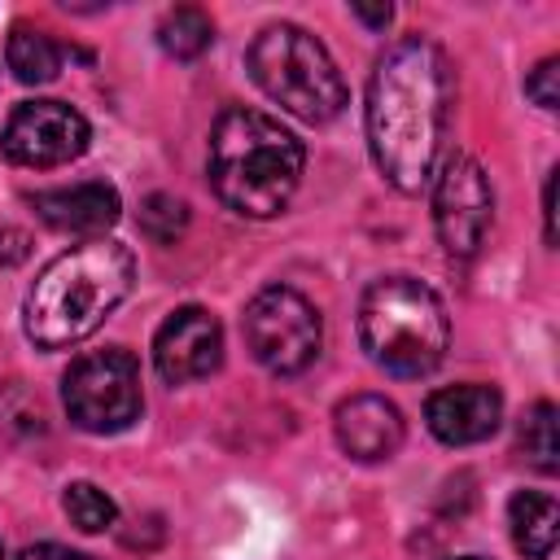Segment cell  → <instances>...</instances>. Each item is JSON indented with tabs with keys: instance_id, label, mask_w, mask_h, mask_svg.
Wrapping results in <instances>:
<instances>
[{
	"instance_id": "obj_21",
	"label": "cell",
	"mask_w": 560,
	"mask_h": 560,
	"mask_svg": "<svg viewBox=\"0 0 560 560\" xmlns=\"http://www.w3.org/2000/svg\"><path fill=\"white\" fill-rule=\"evenodd\" d=\"M556 74H560V61H556V57H542V61L529 70V79H525V96H529L534 105H542V109H556V105H560Z\"/></svg>"
},
{
	"instance_id": "obj_9",
	"label": "cell",
	"mask_w": 560,
	"mask_h": 560,
	"mask_svg": "<svg viewBox=\"0 0 560 560\" xmlns=\"http://www.w3.org/2000/svg\"><path fill=\"white\" fill-rule=\"evenodd\" d=\"M92 131H88V118L66 105V101H22L4 131H0V153L18 166H61V162H74L83 149H88Z\"/></svg>"
},
{
	"instance_id": "obj_18",
	"label": "cell",
	"mask_w": 560,
	"mask_h": 560,
	"mask_svg": "<svg viewBox=\"0 0 560 560\" xmlns=\"http://www.w3.org/2000/svg\"><path fill=\"white\" fill-rule=\"evenodd\" d=\"M61 508H66L70 525H79L83 534H101V529H109V525H114V516H118L114 499H109L105 490H96L92 481H74V486H66Z\"/></svg>"
},
{
	"instance_id": "obj_13",
	"label": "cell",
	"mask_w": 560,
	"mask_h": 560,
	"mask_svg": "<svg viewBox=\"0 0 560 560\" xmlns=\"http://www.w3.org/2000/svg\"><path fill=\"white\" fill-rule=\"evenodd\" d=\"M35 214L57 228V232H74V236H96L105 228L118 223V188L105 184V179H83V184H70V188H48V192H35L31 197Z\"/></svg>"
},
{
	"instance_id": "obj_16",
	"label": "cell",
	"mask_w": 560,
	"mask_h": 560,
	"mask_svg": "<svg viewBox=\"0 0 560 560\" xmlns=\"http://www.w3.org/2000/svg\"><path fill=\"white\" fill-rule=\"evenodd\" d=\"M158 44H162L166 57L192 61V57H201V52L214 44V22H210L206 9L179 4V9H171V13L158 22Z\"/></svg>"
},
{
	"instance_id": "obj_26",
	"label": "cell",
	"mask_w": 560,
	"mask_h": 560,
	"mask_svg": "<svg viewBox=\"0 0 560 560\" xmlns=\"http://www.w3.org/2000/svg\"><path fill=\"white\" fill-rule=\"evenodd\" d=\"M459 560H481V556H459Z\"/></svg>"
},
{
	"instance_id": "obj_14",
	"label": "cell",
	"mask_w": 560,
	"mask_h": 560,
	"mask_svg": "<svg viewBox=\"0 0 560 560\" xmlns=\"http://www.w3.org/2000/svg\"><path fill=\"white\" fill-rule=\"evenodd\" d=\"M508 525H512V542L525 560H551L560 503L542 490H516L512 503H508Z\"/></svg>"
},
{
	"instance_id": "obj_20",
	"label": "cell",
	"mask_w": 560,
	"mask_h": 560,
	"mask_svg": "<svg viewBox=\"0 0 560 560\" xmlns=\"http://www.w3.org/2000/svg\"><path fill=\"white\" fill-rule=\"evenodd\" d=\"M0 424L13 433H44V407L35 394H26L22 385H9L0 398Z\"/></svg>"
},
{
	"instance_id": "obj_15",
	"label": "cell",
	"mask_w": 560,
	"mask_h": 560,
	"mask_svg": "<svg viewBox=\"0 0 560 560\" xmlns=\"http://www.w3.org/2000/svg\"><path fill=\"white\" fill-rule=\"evenodd\" d=\"M4 61L18 83H48L61 70V44L39 26H13L4 44Z\"/></svg>"
},
{
	"instance_id": "obj_17",
	"label": "cell",
	"mask_w": 560,
	"mask_h": 560,
	"mask_svg": "<svg viewBox=\"0 0 560 560\" xmlns=\"http://www.w3.org/2000/svg\"><path fill=\"white\" fill-rule=\"evenodd\" d=\"M521 455L538 472H556L560 468V429H556V407L551 402H534L521 416Z\"/></svg>"
},
{
	"instance_id": "obj_19",
	"label": "cell",
	"mask_w": 560,
	"mask_h": 560,
	"mask_svg": "<svg viewBox=\"0 0 560 560\" xmlns=\"http://www.w3.org/2000/svg\"><path fill=\"white\" fill-rule=\"evenodd\" d=\"M184 228H188V206L179 197H171V192L144 197V206H140V232L153 245H175L184 236Z\"/></svg>"
},
{
	"instance_id": "obj_24",
	"label": "cell",
	"mask_w": 560,
	"mask_h": 560,
	"mask_svg": "<svg viewBox=\"0 0 560 560\" xmlns=\"http://www.w3.org/2000/svg\"><path fill=\"white\" fill-rule=\"evenodd\" d=\"M542 219H547V245H556V171L542 184Z\"/></svg>"
},
{
	"instance_id": "obj_25",
	"label": "cell",
	"mask_w": 560,
	"mask_h": 560,
	"mask_svg": "<svg viewBox=\"0 0 560 560\" xmlns=\"http://www.w3.org/2000/svg\"><path fill=\"white\" fill-rule=\"evenodd\" d=\"M350 13H354L359 22H368V26H385V22L394 18V9H389V4H381V9H368V4H354Z\"/></svg>"
},
{
	"instance_id": "obj_4",
	"label": "cell",
	"mask_w": 560,
	"mask_h": 560,
	"mask_svg": "<svg viewBox=\"0 0 560 560\" xmlns=\"http://www.w3.org/2000/svg\"><path fill=\"white\" fill-rule=\"evenodd\" d=\"M359 341L376 368L416 381L442 363L451 319L429 284H420L416 276H385L368 284L359 302Z\"/></svg>"
},
{
	"instance_id": "obj_5",
	"label": "cell",
	"mask_w": 560,
	"mask_h": 560,
	"mask_svg": "<svg viewBox=\"0 0 560 560\" xmlns=\"http://www.w3.org/2000/svg\"><path fill=\"white\" fill-rule=\"evenodd\" d=\"M245 66L254 83L302 122H328L346 105V83L328 48L293 22L262 26L245 52Z\"/></svg>"
},
{
	"instance_id": "obj_6",
	"label": "cell",
	"mask_w": 560,
	"mask_h": 560,
	"mask_svg": "<svg viewBox=\"0 0 560 560\" xmlns=\"http://www.w3.org/2000/svg\"><path fill=\"white\" fill-rule=\"evenodd\" d=\"M61 402L83 433H122L131 420H140L144 407L136 354L122 346H105L74 359L61 376Z\"/></svg>"
},
{
	"instance_id": "obj_2",
	"label": "cell",
	"mask_w": 560,
	"mask_h": 560,
	"mask_svg": "<svg viewBox=\"0 0 560 560\" xmlns=\"http://www.w3.org/2000/svg\"><path fill=\"white\" fill-rule=\"evenodd\" d=\"M136 262L118 241H83L57 254L26 293V337L39 350H66L92 337L131 293Z\"/></svg>"
},
{
	"instance_id": "obj_27",
	"label": "cell",
	"mask_w": 560,
	"mask_h": 560,
	"mask_svg": "<svg viewBox=\"0 0 560 560\" xmlns=\"http://www.w3.org/2000/svg\"><path fill=\"white\" fill-rule=\"evenodd\" d=\"M0 560H4V547H0Z\"/></svg>"
},
{
	"instance_id": "obj_11",
	"label": "cell",
	"mask_w": 560,
	"mask_h": 560,
	"mask_svg": "<svg viewBox=\"0 0 560 560\" xmlns=\"http://www.w3.org/2000/svg\"><path fill=\"white\" fill-rule=\"evenodd\" d=\"M424 420H429V433L446 446H472V442H486L499 420H503V398L494 385H446L438 394H429L424 402Z\"/></svg>"
},
{
	"instance_id": "obj_10",
	"label": "cell",
	"mask_w": 560,
	"mask_h": 560,
	"mask_svg": "<svg viewBox=\"0 0 560 560\" xmlns=\"http://www.w3.org/2000/svg\"><path fill=\"white\" fill-rule=\"evenodd\" d=\"M153 363L166 385H188L223 363V328L206 306H179L153 337Z\"/></svg>"
},
{
	"instance_id": "obj_1",
	"label": "cell",
	"mask_w": 560,
	"mask_h": 560,
	"mask_svg": "<svg viewBox=\"0 0 560 560\" xmlns=\"http://www.w3.org/2000/svg\"><path fill=\"white\" fill-rule=\"evenodd\" d=\"M455 105V70L424 35L394 39L368 79V149L376 171L398 192H420L433 179L442 136Z\"/></svg>"
},
{
	"instance_id": "obj_3",
	"label": "cell",
	"mask_w": 560,
	"mask_h": 560,
	"mask_svg": "<svg viewBox=\"0 0 560 560\" xmlns=\"http://www.w3.org/2000/svg\"><path fill=\"white\" fill-rule=\"evenodd\" d=\"M302 140L258 109L232 105L210 127V188L245 219L280 214L302 184Z\"/></svg>"
},
{
	"instance_id": "obj_12",
	"label": "cell",
	"mask_w": 560,
	"mask_h": 560,
	"mask_svg": "<svg viewBox=\"0 0 560 560\" xmlns=\"http://www.w3.org/2000/svg\"><path fill=\"white\" fill-rule=\"evenodd\" d=\"M332 433H337V446L350 459L376 464V459H389L402 446V411L381 394H354V398L337 402Z\"/></svg>"
},
{
	"instance_id": "obj_22",
	"label": "cell",
	"mask_w": 560,
	"mask_h": 560,
	"mask_svg": "<svg viewBox=\"0 0 560 560\" xmlns=\"http://www.w3.org/2000/svg\"><path fill=\"white\" fill-rule=\"evenodd\" d=\"M31 254V236L18 228H0V267H18Z\"/></svg>"
},
{
	"instance_id": "obj_23",
	"label": "cell",
	"mask_w": 560,
	"mask_h": 560,
	"mask_svg": "<svg viewBox=\"0 0 560 560\" xmlns=\"http://www.w3.org/2000/svg\"><path fill=\"white\" fill-rule=\"evenodd\" d=\"M18 560H96V556H83V551L57 547V542H39V547H26Z\"/></svg>"
},
{
	"instance_id": "obj_7",
	"label": "cell",
	"mask_w": 560,
	"mask_h": 560,
	"mask_svg": "<svg viewBox=\"0 0 560 560\" xmlns=\"http://www.w3.org/2000/svg\"><path fill=\"white\" fill-rule=\"evenodd\" d=\"M241 328L249 354L276 376L306 372L324 346L319 311L289 284H267L262 293H254V302L241 315Z\"/></svg>"
},
{
	"instance_id": "obj_8",
	"label": "cell",
	"mask_w": 560,
	"mask_h": 560,
	"mask_svg": "<svg viewBox=\"0 0 560 560\" xmlns=\"http://www.w3.org/2000/svg\"><path fill=\"white\" fill-rule=\"evenodd\" d=\"M494 214V192L477 158L451 153L442 171H433V228L451 258H472L486 241Z\"/></svg>"
}]
</instances>
